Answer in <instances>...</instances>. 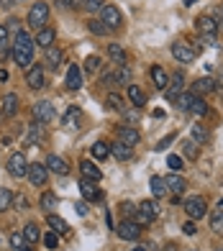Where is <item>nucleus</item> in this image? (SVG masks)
I'll return each mask as SVG.
<instances>
[{
  "label": "nucleus",
  "instance_id": "nucleus-31",
  "mask_svg": "<svg viewBox=\"0 0 223 251\" xmlns=\"http://www.w3.org/2000/svg\"><path fill=\"white\" fill-rule=\"evenodd\" d=\"M24 238H26L28 244L41 241V231H39V226H36V223H26V226H24Z\"/></svg>",
  "mask_w": 223,
  "mask_h": 251
},
{
  "label": "nucleus",
  "instance_id": "nucleus-48",
  "mask_svg": "<svg viewBox=\"0 0 223 251\" xmlns=\"http://www.w3.org/2000/svg\"><path fill=\"white\" fill-rule=\"evenodd\" d=\"M103 3L105 0H85V10L87 13H100V10H103Z\"/></svg>",
  "mask_w": 223,
  "mask_h": 251
},
{
  "label": "nucleus",
  "instance_id": "nucleus-32",
  "mask_svg": "<svg viewBox=\"0 0 223 251\" xmlns=\"http://www.w3.org/2000/svg\"><path fill=\"white\" fill-rule=\"evenodd\" d=\"M10 31H8V26H0V56H5L8 51H10Z\"/></svg>",
  "mask_w": 223,
  "mask_h": 251
},
{
  "label": "nucleus",
  "instance_id": "nucleus-47",
  "mask_svg": "<svg viewBox=\"0 0 223 251\" xmlns=\"http://www.w3.org/2000/svg\"><path fill=\"white\" fill-rule=\"evenodd\" d=\"M113 79H116V85L128 82V79H131V70H128V67H118V72L113 75Z\"/></svg>",
  "mask_w": 223,
  "mask_h": 251
},
{
  "label": "nucleus",
  "instance_id": "nucleus-30",
  "mask_svg": "<svg viewBox=\"0 0 223 251\" xmlns=\"http://www.w3.org/2000/svg\"><path fill=\"white\" fill-rule=\"evenodd\" d=\"M47 223L51 226V231H54V233H67V228H70L64 218H59V215H54V213L47 215Z\"/></svg>",
  "mask_w": 223,
  "mask_h": 251
},
{
  "label": "nucleus",
  "instance_id": "nucleus-56",
  "mask_svg": "<svg viewBox=\"0 0 223 251\" xmlns=\"http://www.w3.org/2000/svg\"><path fill=\"white\" fill-rule=\"evenodd\" d=\"M59 8H72V0H54Z\"/></svg>",
  "mask_w": 223,
  "mask_h": 251
},
{
  "label": "nucleus",
  "instance_id": "nucleus-2",
  "mask_svg": "<svg viewBox=\"0 0 223 251\" xmlns=\"http://www.w3.org/2000/svg\"><path fill=\"white\" fill-rule=\"evenodd\" d=\"M49 21V3H44V0H39V3H33L31 10H28V26L31 28H44Z\"/></svg>",
  "mask_w": 223,
  "mask_h": 251
},
{
  "label": "nucleus",
  "instance_id": "nucleus-44",
  "mask_svg": "<svg viewBox=\"0 0 223 251\" xmlns=\"http://www.w3.org/2000/svg\"><path fill=\"white\" fill-rule=\"evenodd\" d=\"M167 167H170L172 172H180V169L185 167V162H182V156H177V154H170V156H167Z\"/></svg>",
  "mask_w": 223,
  "mask_h": 251
},
{
  "label": "nucleus",
  "instance_id": "nucleus-21",
  "mask_svg": "<svg viewBox=\"0 0 223 251\" xmlns=\"http://www.w3.org/2000/svg\"><path fill=\"white\" fill-rule=\"evenodd\" d=\"M44 62H47V67L49 70H59L62 67V49L59 47H47V56H44Z\"/></svg>",
  "mask_w": 223,
  "mask_h": 251
},
{
  "label": "nucleus",
  "instance_id": "nucleus-41",
  "mask_svg": "<svg viewBox=\"0 0 223 251\" xmlns=\"http://www.w3.org/2000/svg\"><path fill=\"white\" fill-rule=\"evenodd\" d=\"M190 113H195V116H205V113H208V105H205V100L195 95L193 105H190Z\"/></svg>",
  "mask_w": 223,
  "mask_h": 251
},
{
  "label": "nucleus",
  "instance_id": "nucleus-4",
  "mask_svg": "<svg viewBox=\"0 0 223 251\" xmlns=\"http://www.w3.org/2000/svg\"><path fill=\"white\" fill-rule=\"evenodd\" d=\"M185 213H187V218H190V221H200V218H205V213H208L205 198H200V195L187 198V200H185Z\"/></svg>",
  "mask_w": 223,
  "mask_h": 251
},
{
  "label": "nucleus",
  "instance_id": "nucleus-37",
  "mask_svg": "<svg viewBox=\"0 0 223 251\" xmlns=\"http://www.w3.org/2000/svg\"><path fill=\"white\" fill-rule=\"evenodd\" d=\"M39 205H41V210H51V208H57V195H54V192H44L41 200H39Z\"/></svg>",
  "mask_w": 223,
  "mask_h": 251
},
{
  "label": "nucleus",
  "instance_id": "nucleus-7",
  "mask_svg": "<svg viewBox=\"0 0 223 251\" xmlns=\"http://www.w3.org/2000/svg\"><path fill=\"white\" fill-rule=\"evenodd\" d=\"M33 121H39V123H51L54 121V105L49 100H39V102H33Z\"/></svg>",
  "mask_w": 223,
  "mask_h": 251
},
{
  "label": "nucleus",
  "instance_id": "nucleus-5",
  "mask_svg": "<svg viewBox=\"0 0 223 251\" xmlns=\"http://www.w3.org/2000/svg\"><path fill=\"white\" fill-rule=\"evenodd\" d=\"M100 21L105 24L108 31H116L124 26V16H121V10L116 5H103V10H100Z\"/></svg>",
  "mask_w": 223,
  "mask_h": 251
},
{
  "label": "nucleus",
  "instance_id": "nucleus-53",
  "mask_svg": "<svg viewBox=\"0 0 223 251\" xmlns=\"http://www.w3.org/2000/svg\"><path fill=\"white\" fill-rule=\"evenodd\" d=\"M172 141H174V133H170L167 139H162V141L157 144V151H164V146H167V144H172Z\"/></svg>",
  "mask_w": 223,
  "mask_h": 251
},
{
  "label": "nucleus",
  "instance_id": "nucleus-15",
  "mask_svg": "<svg viewBox=\"0 0 223 251\" xmlns=\"http://www.w3.org/2000/svg\"><path fill=\"white\" fill-rule=\"evenodd\" d=\"M118 141L126 144V146H136L141 141V136H139L136 128H131V126H121L118 128Z\"/></svg>",
  "mask_w": 223,
  "mask_h": 251
},
{
  "label": "nucleus",
  "instance_id": "nucleus-11",
  "mask_svg": "<svg viewBox=\"0 0 223 251\" xmlns=\"http://www.w3.org/2000/svg\"><path fill=\"white\" fill-rule=\"evenodd\" d=\"M62 126H64V128H70V131L80 128V126H82V110L77 108V105H72V108L62 116Z\"/></svg>",
  "mask_w": 223,
  "mask_h": 251
},
{
  "label": "nucleus",
  "instance_id": "nucleus-35",
  "mask_svg": "<svg viewBox=\"0 0 223 251\" xmlns=\"http://www.w3.org/2000/svg\"><path fill=\"white\" fill-rule=\"evenodd\" d=\"M151 192H154V198H162L167 195V185H164V177H151Z\"/></svg>",
  "mask_w": 223,
  "mask_h": 251
},
{
  "label": "nucleus",
  "instance_id": "nucleus-62",
  "mask_svg": "<svg viewBox=\"0 0 223 251\" xmlns=\"http://www.w3.org/2000/svg\"><path fill=\"white\" fill-rule=\"evenodd\" d=\"M216 251H223V246H218V249H216Z\"/></svg>",
  "mask_w": 223,
  "mask_h": 251
},
{
  "label": "nucleus",
  "instance_id": "nucleus-20",
  "mask_svg": "<svg viewBox=\"0 0 223 251\" xmlns=\"http://www.w3.org/2000/svg\"><path fill=\"white\" fill-rule=\"evenodd\" d=\"M44 164L49 167V172L59 175V177H64L67 172H70V167H67V162H64L62 156H57V154H51V156H49V159H47V162H44Z\"/></svg>",
  "mask_w": 223,
  "mask_h": 251
},
{
  "label": "nucleus",
  "instance_id": "nucleus-24",
  "mask_svg": "<svg viewBox=\"0 0 223 251\" xmlns=\"http://www.w3.org/2000/svg\"><path fill=\"white\" fill-rule=\"evenodd\" d=\"M149 75H151V79H154V85H157L159 90H164L167 85H170V75L164 72V67H159V64H154Z\"/></svg>",
  "mask_w": 223,
  "mask_h": 251
},
{
  "label": "nucleus",
  "instance_id": "nucleus-46",
  "mask_svg": "<svg viewBox=\"0 0 223 251\" xmlns=\"http://www.w3.org/2000/svg\"><path fill=\"white\" fill-rule=\"evenodd\" d=\"M193 141H198V144H205L208 141V131L203 128V126H193Z\"/></svg>",
  "mask_w": 223,
  "mask_h": 251
},
{
  "label": "nucleus",
  "instance_id": "nucleus-28",
  "mask_svg": "<svg viewBox=\"0 0 223 251\" xmlns=\"http://www.w3.org/2000/svg\"><path fill=\"white\" fill-rule=\"evenodd\" d=\"M10 249L13 251H31V244L24 238V233L16 231V233H10Z\"/></svg>",
  "mask_w": 223,
  "mask_h": 251
},
{
  "label": "nucleus",
  "instance_id": "nucleus-9",
  "mask_svg": "<svg viewBox=\"0 0 223 251\" xmlns=\"http://www.w3.org/2000/svg\"><path fill=\"white\" fill-rule=\"evenodd\" d=\"M28 179H31L36 187L47 185V179H49V167H47V164H41V162L28 164Z\"/></svg>",
  "mask_w": 223,
  "mask_h": 251
},
{
  "label": "nucleus",
  "instance_id": "nucleus-52",
  "mask_svg": "<svg viewBox=\"0 0 223 251\" xmlns=\"http://www.w3.org/2000/svg\"><path fill=\"white\" fill-rule=\"evenodd\" d=\"M182 231H185L187 236H195V233H198V228H195V223H193V221H187V223L182 226Z\"/></svg>",
  "mask_w": 223,
  "mask_h": 251
},
{
  "label": "nucleus",
  "instance_id": "nucleus-59",
  "mask_svg": "<svg viewBox=\"0 0 223 251\" xmlns=\"http://www.w3.org/2000/svg\"><path fill=\"white\" fill-rule=\"evenodd\" d=\"M74 5H85V0H72V8Z\"/></svg>",
  "mask_w": 223,
  "mask_h": 251
},
{
  "label": "nucleus",
  "instance_id": "nucleus-6",
  "mask_svg": "<svg viewBox=\"0 0 223 251\" xmlns=\"http://www.w3.org/2000/svg\"><path fill=\"white\" fill-rule=\"evenodd\" d=\"M8 175L16 177V179H21V177L28 175V159H26V154L16 151L13 156L8 159Z\"/></svg>",
  "mask_w": 223,
  "mask_h": 251
},
{
  "label": "nucleus",
  "instance_id": "nucleus-25",
  "mask_svg": "<svg viewBox=\"0 0 223 251\" xmlns=\"http://www.w3.org/2000/svg\"><path fill=\"white\" fill-rule=\"evenodd\" d=\"M164 185H167V190L170 192H185V177H180V175H167L164 177Z\"/></svg>",
  "mask_w": 223,
  "mask_h": 251
},
{
  "label": "nucleus",
  "instance_id": "nucleus-17",
  "mask_svg": "<svg viewBox=\"0 0 223 251\" xmlns=\"http://www.w3.org/2000/svg\"><path fill=\"white\" fill-rule=\"evenodd\" d=\"M18 102L21 100H18L16 93H8V95H3V100H0V110H3L8 118H13L16 113H18Z\"/></svg>",
  "mask_w": 223,
  "mask_h": 251
},
{
  "label": "nucleus",
  "instance_id": "nucleus-34",
  "mask_svg": "<svg viewBox=\"0 0 223 251\" xmlns=\"http://www.w3.org/2000/svg\"><path fill=\"white\" fill-rule=\"evenodd\" d=\"M182 149H185V156H187V159H193V162L200 156V151H198V141H193V139H185V141H182Z\"/></svg>",
  "mask_w": 223,
  "mask_h": 251
},
{
  "label": "nucleus",
  "instance_id": "nucleus-8",
  "mask_svg": "<svg viewBox=\"0 0 223 251\" xmlns=\"http://www.w3.org/2000/svg\"><path fill=\"white\" fill-rule=\"evenodd\" d=\"M182 93H185V77H182V72H174L170 77V85L164 87V95H167V100H177Z\"/></svg>",
  "mask_w": 223,
  "mask_h": 251
},
{
  "label": "nucleus",
  "instance_id": "nucleus-49",
  "mask_svg": "<svg viewBox=\"0 0 223 251\" xmlns=\"http://www.w3.org/2000/svg\"><path fill=\"white\" fill-rule=\"evenodd\" d=\"M108 105L113 108V110H121V113L126 110V105H124V100H121V98H118L116 93H110V95H108Z\"/></svg>",
  "mask_w": 223,
  "mask_h": 251
},
{
  "label": "nucleus",
  "instance_id": "nucleus-18",
  "mask_svg": "<svg viewBox=\"0 0 223 251\" xmlns=\"http://www.w3.org/2000/svg\"><path fill=\"white\" fill-rule=\"evenodd\" d=\"M80 195L85 198V200H90V202H95V200H100V187H95V182H90V179H80Z\"/></svg>",
  "mask_w": 223,
  "mask_h": 251
},
{
  "label": "nucleus",
  "instance_id": "nucleus-60",
  "mask_svg": "<svg viewBox=\"0 0 223 251\" xmlns=\"http://www.w3.org/2000/svg\"><path fill=\"white\" fill-rule=\"evenodd\" d=\"M167 251H174V244H170V246H167Z\"/></svg>",
  "mask_w": 223,
  "mask_h": 251
},
{
  "label": "nucleus",
  "instance_id": "nucleus-26",
  "mask_svg": "<svg viewBox=\"0 0 223 251\" xmlns=\"http://www.w3.org/2000/svg\"><path fill=\"white\" fill-rule=\"evenodd\" d=\"M108 56H110V59H113L118 67L126 64V51H124V47H121V44H108Z\"/></svg>",
  "mask_w": 223,
  "mask_h": 251
},
{
  "label": "nucleus",
  "instance_id": "nucleus-12",
  "mask_svg": "<svg viewBox=\"0 0 223 251\" xmlns=\"http://www.w3.org/2000/svg\"><path fill=\"white\" fill-rule=\"evenodd\" d=\"M26 85H28L31 90L44 87V67H41V64H31V67H28V72H26Z\"/></svg>",
  "mask_w": 223,
  "mask_h": 251
},
{
  "label": "nucleus",
  "instance_id": "nucleus-14",
  "mask_svg": "<svg viewBox=\"0 0 223 251\" xmlns=\"http://www.w3.org/2000/svg\"><path fill=\"white\" fill-rule=\"evenodd\" d=\"M213 90H216V79L213 77H200V79H195V85H193L190 93L200 98V95H210Z\"/></svg>",
  "mask_w": 223,
  "mask_h": 251
},
{
  "label": "nucleus",
  "instance_id": "nucleus-29",
  "mask_svg": "<svg viewBox=\"0 0 223 251\" xmlns=\"http://www.w3.org/2000/svg\"><path fill=\"white\" fill-rule=\"evenodd\" d=\"M110 154H113L116 159H118V162H126V159H131V146H126V144H113V146H110Z\"/></svg>",
  "mask_w": 223,
  "mask_h": 251
},
{
  "label": "nucleus",
  "instance_id": "nucleus-13",
  "mask_svg": "<svg viewBox=\"0 0 223 251\" xmlns=\"http://www.w3.org/2000/svg\"><path fill=\"white\" fill-rule=\"evenodd\" d=\"M64 85L70 87V90H80V87H82V70H80L77 64H70V67H67Z\"/></svg>",
  "mask_w": 223,
  "mask_h": 251
},
{
  "label": "nucleus",
  "instance_id": "nucleus-42",
  "mask_svg": "<svg viewBox=\"0 0 223 251\" xmlns=\"http://www.w3.org/2000/svg\"><path fill=\"white\" fill-rule=\"evenodd\" d=\"M98 70H100V56H95V54L87 56V59H85V72L87 75H95Z\"/></svg>",
  "mask_w": 223,
  "mask_h": 251
},
{
  "label": "nucleus",
  "instance_id": "nucleus-55",
  "mask_svg": "<svg viewBox=\"0 0 223 251\" xmlns=\"http://www.w3.org/2000/svg\"><path fill=\"white\" fill-rule=\"evenodd\" d=\"M74 210L80 213V215H87V202H77V205H74Z\"/></svg>",
  "mask_w": 223,
  "mask_h": 251
},
{
  "label": "nucleus",
  "instance_id": "nucleus-39",
  "mask_svg": "<svg viewBox=\"0 0 223 251\" xmlns=\"http://www.w3.org/2000/svg\"><path fill=\"white\" fill-rule=\"evenodd\" d=\"M210 228H213L216 233H223V210H213V215H210Z\"/></svg>",
  "mask_w": 223,
  "mask_h": 251
},
{
  "label": "nucleus",
  "instance_id": "nucleus-3",
  "mask_svg": "<svg viewBox=\"0 0 223 251\" xmlns=\"http://www.w3.org/2000/svg\"><path fill=\"white\" fill-rule=\"evenodd\" d=\"M172 56L180 64H190V62L198 59V49L190 41H177V44H172Z\"/></svg>",
  "mask_w": 223,
  "mask_h": 251
},
{
  "label": "nucleus",
  "instance_id": "nucleus-1",
  "mask_svg": "<svg viewBox=\"0 0 223 251\" xmlns=\"http://www.w3.org/2000/svg\"><path fill=\"white\" fill-rule=\"evenodd\" d=\"M33 39L28 36L26 31H18L16 39H13V47H10V54H13V62L18 67H31L33 62Z\"/></svg>",
  "mask_w": 223,
  "mask_h": 251
},
{
  "label": "nucleus",
  "instance_id": "nucleus-51",
  "mask_svg": "<svg viewBox=\"0 0 223 251\" xmlns=\"http://www.w3.org/2000/svg\"><path fill=\"white\" fill-rule=\"evenodd\" d=\"M121 213H124V215H133V213H136V205H133V202H124V205H121Z\"/></svg>",
  "mask_w": 223,
  "mask_h": 251
},
{
  "label": "nucleus",
  "instance_id": "nucleus-22",
  "mask_svg": "<svg viewBox=\"0 0 223 251\" xmlns=\"http://www.w3.org/2000/svg\"><path fill=\"white\" fill-rule=\"evenodd\" d=\"M41 136H44V123L33 121V123L28 126V131H26V136H24V141H26V144H39V141H41Z\"/></svg>",
  "mask_w": 223,
  "mask_h": 251
},
{
  "label": "nucleus",
  "instance_id": "nucleus-36",
  "mask_svg": "<svg viewBox=\"0 0 223 251\" xmlns=\"http://www.w3.org/2000/svg\"><path fill=\"white\" fill-rule=\"evenodd\" d=\"M139 210L147 213V215H151V218H159V205L154 202V200H144V202L139 205Z\"/></svg>",
  "mask_w": 223,
  "mask_h": 251
},
{
  "label": "nucleus",
  "instance_id": "nucleus-38",
  "mask_svg": "<svg viewBox=\"0 0 223 251\" xmlns=\"http://www.w3.org/2000/svg\"><path fill=\"white\" fill-rule=\"evenodd\" d=\"M87 28H90L95 36H105V33H110L108 28H105V24L103 21H98V18H93V21H87Z\"/></svg>",
  "mask_w": 223,
  "mask_h": 251
},
{
  "label": "nucleus",
  "instance_id": "nucleus-27",
  "mask_svg": "<svg viewBox=\"0 0 223 251\" xmlns=\"http://www.w3.org/2000/svg\"><path fill=\"white\" fill-rule=\"evenodd\" d=\"M128 98H131V102H133L136 108L147 105V95H144V90H141L139 85H128Z\"/></svg>",
  "mask_w": 223,
  "mask_h": 251
},
{
  "label": "nucleus",
  "instance_id": "nucleus-10",
  "mask_svg": "<svg viewBox=\"0 0 223 251\" xmlns=\"http://www.w3.org/2000/svg\"><path fill=\"white\" fill-rule=\"evenodd\" d=\"M118 236L124 238V241H139L141 236V226L136 221H124L118 226Z\"/></svg>",
  "mask_w": 223,
  "mask_h": 251
},
{
  "label": "nucleus",
  "instance_id": "nucleus-23",
  "mask_svg": "<svg viewBox=\"0 0 223 251\" xmlns=\"http://www.w3.org/2000/svg\"><path fill=\"white\" fill-rule=\"evenodd\" d=\"M195 24H198V31L205 33V36H213V33L218 31V24H216V21L210 18V16H200Z\"/></svg>",
  "mask_w": 223,
  "mask_h": 251
},
{
  "label": "nucleus",
  "instance_id": "nucleus-54",
  "mask_svg": "<svg viewBox=\"0 0 223 251\" xmlns=\"http://www.w3.org/2000/svg\"><path fill=\"white\" fill-rule=\"evenodd\" d=\"M131 251H157V246L154 244H139L136 249H131Z\"/></svg>",
  "mask_w": 223,
  "mask_h": 251
},
{
  "label": "nucleus",
  "instance_id": "nucleus-61",
  "mask_svg": "<svg viewBox=\"0 0 223 251\" xmlns=\"http://www.w3.org/2000/svg\"><path fill=\"white\" fill-rule=\"evenodd\" d=\"M218 208H221V210H223V200H221V202H218Z\"/></svg>",
  "mask_w": 223,
  "mask_h": 251
},
{
  "label": "nucleus",
  "instance_id": "nucleus-58",
  "mask_svg": "<svg viewBox=\"0 0 223 251\" xmlns=\"http://www.w3.org/2000/svg\"><path fill=\"white\" fill-rule=\"evenodd\" d=\"M182 3H185L187 8H190V5H195V3H198V0H182Z\"/></svg>",
  "mask_w": 223,
  "mask_h": 251
},
{
  "label": "nucleus",
  "instance_id": "nucleus-45",
  "mask_svg": "<svg viewBox=\"0 0 223 251\" xmlns=\"http://www.w3.org/2000/svg\"><path fill=\"white\" fill-rule=\"evenodd\" d=\"M41 241H44V246H47V249H57L59 246V236L54 233V231H49V233L41 236Z\"/></svg>",
  "mask_w": 223,
  "mask_h": 251
},
{
  "label": "nucleus",
  "instance_id": "nucleus-50",
  "mask_svg": "<svg viewBox=\"0 0 223 251\" xmlns=\"http://www.w3.org/2000/svg\"><path fill=\"white\" fill-rule=\"evenodd\" d=\"M13 205H16L18 210H26V208H28V200H26V195H16V198H13ZM13 205H10V208H13Z\"/></svg>",
  "mask_w": 223,
  "mask_h": 251
},
{
  "label": "nucleus",
  "instance_id": "nucleus-16",
  "mask_svg": "<svg viewBox=\"0 0 223 251\" xmlns=\"http://www.w3.org/2000/svg\"><path fill=\"white\" fill-rule=\"evenodd\" d=\"M80 172H82V179H90V182H98L100 177H103V169H100L95 162H90V159H85V162L80 164Z\"/></svg>",
  "mask_w": 223,
  "mask_h": 251
},
{
  "label": "nucleus",
  "instance_id": "nucleus-43",
  "mask_svg": "<svg viewBox=\"0 0 223 251\" xmlns=\"http://www.w3.org/2000/svg\"><path fill=\"white\" fill-rule=\"evenodd\" d=\"M193 100H195V95H193V93H182V95L177 98L174 102H177V105H180L182 110H187V113H190V105H193Z\"/></svg>",
  "mask_w": 223,
  "mask_h": 251
},
{
  "label": "nucleus",
  "instance_id": "nucleus-19",
  "mask_svg": "<svg viewBox=\"0 0 223 251\" xmlns=\"http://www.w3.org/2000/svg\"><path fill=\"white\" fill-rule=\"evenodd\" d=\"M54 39H57V31L49 28V26H44V28L36 31V39H33V44L47 49V47H51V44H54Z\"/></svg>",
  "mask_w": 223,
  "mask_h": 251
},
{
  "label": "nucleus",
  "instance_id": "nucleus-57",
  "mask_svg": "<svg viewBox=\"0 0 223 251\" xmlns=\"http://www.w3.org/2000/svg\"><path fill=\"white\" fill-rule=\"evenodd\" d=\"M0 5H3V8H10L13 3H10V0H0Z\"/></svg>",
  "mask_w": 223,
  "mask_h": 251
},
{
  "label": "nucleus",
  "instance_id": "nucleus-33",
  "mask_svg": "<svg viewBox=\"0 0 223 251\" xmlns=\"http://www.w3.org/2000/svg\"><path fill=\"white\" fill-rule=\"evenodd\" d=\"M90 151H93V156H95V159H100V162H103V159L110 154V144H105V141H95Z\"/></svg>",
  "mask_w": 223,
  "mask_h": 251
},
{
  "label": "nucleus",
  "instance_id": "nucleus-40",
  "mask_svg": "<svg viewBox=\"0 0 223 251\" xmlns=\"http://www.w3.org/2000/svg\"><path fill=\"white\" fill-rule=\"evenodd\" d=\"M10 205H13V195H10V190L8 187H0V213L8 210Z\"/></svg>",
  "mask_w": 223,
  "mask_h": 251
}]
</instances>
